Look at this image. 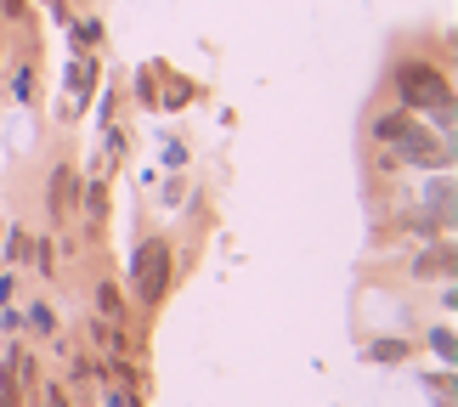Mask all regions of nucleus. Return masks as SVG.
<instances>
[{
	"mask_svg": "<svg viewBox=\"0 0 458 407\" xmlns=\"http://www.w3.org/2000/svg\"><path fill=\"white\" fill-rule=\"evenodd\" d=\"M0 17H6V23H23V17H29V0H0Z\"/></svg>",
	"mask_w": 458,
	"mask_h": 407,
	"instance_id": "b1692460",
	"label": "nucleus"
},
{
	"mask_svg": "<svg viewBox=\"0 0 458 407\" xmlns=\"http://www.w3.org/2000/svg\"><path fill=\"white\" fill-rule=\"evenodd\" d=\"M12 102H34V63H17V74H12Z\"/></svg>",
	"mask_w": 458,
	"mask_h": 407,
	"instance_id": "2eb2a0df",
	"label": "nucleus"
},
{
	"mask_svg": "<svg viewBox=\"0 0 458 407\" xmlns=\"http://www.w3.org/2000/svg\"><path fill=\"white\" fill-rule=\"evenodd\" d=\"M0 238H6V267H23V260H29V250H34V238H29L17 221H6V226H0Z\"/></svg>",
	"mask_w": 458,
	"mask_h": 407,
	"instance_id": "9b49d317",
	"label": "nucleus"
},
{
	"mask_svg": "<svg viewBox=\"0 0 458 407\" xmlns=\"http://www.w3.org/2000/svg\"><path fill=\"white\" fill-rule=\"evenodd\" d=\"M425 209H436V216H453V170H430Z\"/></svg>",
	"mask_w": 458,
	"mask_h": 407,
	"instance_id": "6e6552de",
	"label": "nucleus"
},
{
	"mask_svg": "<svg viewBox=\"0 0 458 407\" xmlns=\"http://www.w3.org/2000/svg\"><path fill=\"white\" fill-rule=\"evenodd\" d=\"M80 170L74 165H68V158H63V165H51V175H46V216L51 221H68V216H74V209H80Z\"/></svg>",
	"mask_w": 458,
	"mask_h": 407,
	"instance_id": "20e7f679",
	"label": "nucleus"
},
{
	"mask_svg": "<svg viewBox=\"0 0 458 407\" xmlns=\"http://www.w3.org/2000/svg\"><path fill=\"white\" fill-rule=\"evenodd\" d=\"M413 136H425V125H419V114H408V108H385V114H374V125H368V141L385 148V153L408 148Z\"/></svg>",
	"mask_w": 458,
	"mask_h": 407,
	"instance_id": "7ed1b4c3",
	"label": "nucleus"
},
{
	"mask_svg": "<svg viewBox=\"0 0 458 407\" xmlns=\"http://www.w3.org/2000/svg\"><path fill=\"white\" fill-rule=\"evenodd\" d=\"M136 102H148V108H158V91H153V68H142V74H136Z\"/></svg>",
	"mask_w": 458,
	"mask_h": 407,
	"instance_id": "4be33fe9",
	"label": "nucleus"
},
{
	"mask_svg": "<svg viewBox=\"0 0 458 407\" xmlns=\"http://www.w3.org/2000/svg\"><path fill=\"white\" fill-rule=\"evenodd\" d=\"M170 272H175V255H170L165 238H142V243H136V255H131V283H136V294H142L148 311L165 306Z\"/></svg>",
	"mask_w": 458,
	"mask_h": 407,
	"instance_id": "f03ea898",
	"label": "nucleus"
},
{
	"mask_svg": "<svg viewBox=\"0 0 458 407\" xmlns=\"http://www.w3.org/2000/svg\"><path fill=\"white\" fill-rule=\"evenodd\" d=\"M391 85H396V108H408V114H430L453 102V80L425 57H402L391 68Z\"/></svg>",
	"mask_w": 458,
	"mask_h": 407,
	"instance_id": "f257e3e1",
	"label": "nucleus"
},
{
	"mask_svg": "<svg viewBox=\"0 0 458 407\" xmlns=\"http://www.w3.org/2000/svg\"><path fill=\"white\" fill-rule=\"evenodd\" d=\"M158 158H165L170 170H182V165H187V141H175V136H170V141H158Z\"/></svg>",
	"mask_w": 458,
	"mask_h": 407,
	"instance_id": "aec40b11",
	"label": "nucleus"
},
{
	"mask_svg": "<svg viewBox=\"0 0 458 407\" xmlns=\"http://www.w3.org/2000/svg\"><path fill=\"white\" fill-rule=\"evenodd\" d=\"M85 379H97V357H74V362H68V385H85Z\"/></svg>",
	"mask_w": 458,
	"mask_h": 407,
	"instance_id": "412c9836",
	"label": "nucleus"
},
{
	"mask_svg": "<svg viewBox=\"0 0 458 407\" xmlns=\"http://www.w3.org/2000/svg\"><path fill=\"white\" fill-rule=\"evenodd\" d=\"M29 255H34V267H40V277H57V250H51V243H46V238H40V243H34V250H29Z\"/></svg>",
	"mask_w": 458,
	"mask_h": 407,
	"instance_id": "6ab92c4d",
	"label": "nucleus"
},
{
	"mask_svg": "<svg viewBox=\"0 0 458 407\" xmlns=\"http://www.w3.org/2000/svg\"><path fill=\"white\" fill-rule=\"evenodd\" d=\"M368 362H385V368L408 362V340H374L368 345Z\"/></svg>",
	"mask_w": 458,
	"mask_h": 407,
	"instance_id": "ddd939ff",
	"label": "nucleus"
},
{
	"mask_svg": "<svg viewBox=\"0 0 458 407\" xmlns=\"http://www.w3.org/2000/svg\"><path fill=\"white\" fill-rule=\"evenodd\" d=\"M12 289H17V272L6 267V260H0V306H6V300H12Z\"/></svg>",
	"mask_w": 458,
	"mask_h": 407,
	"instance_id": "393cba45",
	"label": "nucleus"
},
{
	"mask_svg": "<svg viewBox=\"0 0 458 407\" xmlns=\"http://www.w3.org/2000/svg\"><path fill=\"white\" fill-rule=\"evenodd\" d=\"M40 391V407H68V396H63V385H34Z\"/></svg>",
	"mask_w": 458,
	"mask_h": 407,
	"instance_id": "5701e85b",
	"label": "nucleus"
},
{
	"mask_svg": "<svg viewBox=\"0 0 458 407\" xmlns=\"http://www.w3.org/2000/svg\"><path fill=\"white\" fill-rule=\"evenodd\" d=\"M413 277H425V283H436V277H453V233H442V238H436L425 255L413 260Z\"/></svg>",
	"mask_w": 458,
	"mask_h": 407,
	"instance_id": "423d86ee",
	"label": "nucleus"
},
{
	"mask_svg": "<svg viewBox=\"0 0 458 407\" xmlns=\"http://www.w3.org/2000/svg\"><path fill=\"white\" fill-rule=\"evenodd\" d=\"M97 317H108V323H119V317H125V294H119L114 277L97 283Z\"/></svg>",
	"mask_w": 458,
	"mask_h": 407,
	"instance_id": "9d476101",
	"label": "nucleus"
},
{
	"mask_svg": "<svg viewBox=\"0 0 458 407\" xmlns=\"http://www.w3.org/2000/svg\"><path fill=\"white\" fill-rule=\"evenodd\" d=\"M158 199H165V209H175V204H182V199H187V175H182V170H175V175H170V182H165V187H158Z\"/></svg>",
	"mask_w": 458,
	"mask_h": 407,
	"instance_id": "a211bd4d",
	"label": "nucleus"
},
{
	"mask_svg": "<svg viewBox=\"0 0 458 407\" xmlns=\"http://www.w3.org/2000/svg\"><path fill=\"white\" fill-rule=\"evenodd\" d=\"M0 328H6V334H23V311H12V306H0Z\"/></svg>",
	"mask_w": 458,
	"mask_h": 407,
	"instance_id": "a878e982",
	"label": "nucleus"
},
{
	"mask_svg": "<svg viewBox=\"0 0 458 407\" xmlns=\"http://www.w3.org/2000/svg\"><path fill=\"white\" fill-rule=\"evenodd\" d=\"M102 153H108V158H125L131 153V136L119 131V125H102Z\"/></svg>",
	"mask_w": 458,
	"mask_h": 407,
	"instance_id": "f3484780",
	"label": "nucleus"
},
{
	"mask_svg": "<svg viewBox=\"0 0 458 407\" xmlns=\"http://www.w3.org/2000/svg\"><path fill=\"white\" fill-rule=\"evenodd\" d=\"M68 40H74V51H97L102 46V17H68Z\"/></svg>",
	"mask_w": 458,
	"mask_h": 407,
	"instance_id": "1a4fd4ad",
	"label": "nucleus"
},
{
	"mask_svg": "<svg viewBox=\"0 0 458 407\" xmlns=\"http://www.w3.org/2000/svg\"><path fill=\"white\" fill-rule=\"evenodd\" d=\"M97 85H102V68H97V51H74V63H68V102H63V114L74 119L85 102L97 97Z\"/></svg>",
	"mask_w": 458,
	"mask_h": 407,
	"instance_id": "39448f33",
	"label": "nucleus"
},
{
	"mask_svg": "<svg viewBox=\"0 0 458 407\" xmlns=\"http://www.w3.org/2000/svg\"><path fill=\"white\" fill-rule=\"evenodd\" d=\"M114 108H119V91H102V125H114Z\"/></svg>",
	"mask_w": 458,
	"mask_h": 407,
	"instance_id": "bb28decb",
	"label": "nucleus"
},
{
	"mask_svg": "<svg viewBox=\"0 0 458 407\" xmlns=\"http://www.w3.org/2000/svg\"><path fill=\"white\" fill-rule=\"evenodd\" d=\"M80 216H85V233H102V221H108V182L80 187Z\"/></svg>",
	"mask_w": 458,
	"mask_h": 407,
	"instance_id": "0eeeda50",
	"label": "nucleus"
},
{
	"mask_svg": "<svg viewBox=\"0 0 458 407\" xmlns=\"http://www.w3.org/2000/svg\"><path fill=\"white\" fill-rule=\"evenodd\" d=\"M23 328H29V334H57V311H51L46 300H29V311H23Z\"/></svg>",
	"mask_w": 458,
	"mask_h": 407,
	"instance_id": "f8f14e48",
	"label": "nucleus"
},
{
	"mask_svg": "<svg viewBox=\"0 0 458 407\" xmlns=\"http://www.w3.org/2000/svg\"><path fill=\"white\" fill-rule=\"evenodd\" d=\"M430 351H436V357H442L447 368H453V357H458V340H453V328L442 323V328H430Z\"/></svg>",
	"mask_w": 458,
	"mask_h": 407,
	"instance_id": "dca6fc26",
	"label": "nucleus"
},
{
	"mask_svg": "<svg viewBox=\"0 0 458 407\" xmlns=\"http://www.w3.org/2000/svg\"><path fill=\"white\" fill-rule=\"evenodd\" d=\"M102 407H142V391H136V385H114V379H102Z\"/></svg>",
	"mask_w": 458,
	"mask_h": 407,
	"instance_id": "4468645a",
	"label": "nucleus"
}]
</instances>
